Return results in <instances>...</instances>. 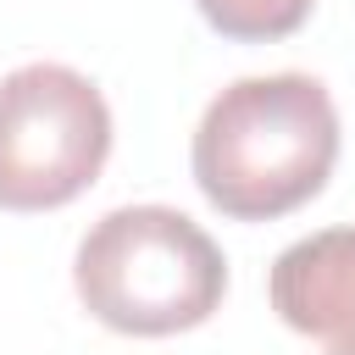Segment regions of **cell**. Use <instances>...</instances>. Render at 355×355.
Listing matches in <instances>:
<instances>
[{
	"label": "cell",
	"instance_id": "6da1fadb",
	"mask_svg": "<svg viewBox=\"0 0 355 355\" xmlns=\"http://www.w3.org/2000/svg\"><path fill=\"white\" fill-rule=\"evenodd\" d=\"M338 161V111L322 78L266 72L227 83L194 128V183L233 222H272L322 194Z\"/></svg>",
	"mask_w": 355,
	"mask_h": 355
},
{
	"label": "cell",
	"instance_id": "7a4b0ae2",
	"mask_svg": "<svg viewBox=\"0 0 355 355\" xmlns=\"http://www.w3.org/2000/svg\"><path fill=\"white\" fill-rule=\"evenodd\" d=\"M72 283L83 311L111 333L166 338L222 305L227 261L194 216L172 205H116L83 233Z\"/></svg>",
	"mask_w": 355,
	"mask_h": 355
},
{
	"label": "cell",
	"instance_id": "3957f363",
	"mask_svg": "<svg viewBox=\"0 0 355 355\" xmlns=\"http://www.w3.org/2000/svg\"><path fill=\"white\" fill-rule=\"evenodd\" d=\"M111 155L105 94L61 67L28 61L0 78V205L55 211L78 200Z\"/></svg>",
	"mask_w": 355,
	"mask_h": 355
},
{
	"label": "cell",
	"instance_id": "277c9868",
	"mask_svg": "<svg viewBox=\"0 0 355 355\" xmlns=\"http://www.w3.org/2000/svg\"><path fill=\"white\" fill-rule=\"evenodd\" d=\"M272 311L327 349L355 344V227L294 239L272 261Z\"/></svg>",
	"mask_w": 355,
	"mask_h": 355
},
{
	"label": "cell",
	"instance_id": "5b68a950",
	"mask_svg": "<svg viewBox=\"0 0 355 355\" xmlns=\"http://www.w3.org/2000/svg\"><path fill=\"white\" fill-rule=\"evenodd\" d=\"M194 6H200V17H205L216 33L261 44V39L294 33V28L311 17L316 0H194Z\"/></svg>",
	"mask_w": 355,
	"mask_h": 355
},
{
	"label": "cell",
	"instance_id": "8992f818",
	"mask_svg": "<svg viewBox=\"0 0 355 355\" xmlns=\"http://www.w3.org/2000/svg\"><path fill=\"white\" fill-rule=\"evenodd\" d=\"M327 355H355V344H344V349H327Z\"/></svg>",
	"mask_w": 355,
	"mask_h": 355
}]
</instances>
